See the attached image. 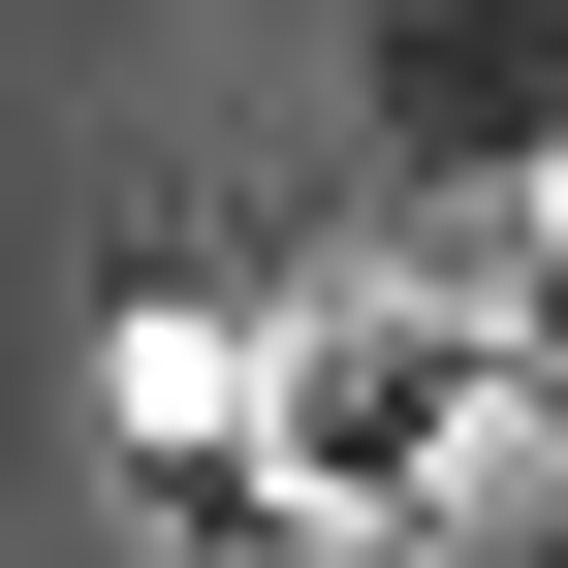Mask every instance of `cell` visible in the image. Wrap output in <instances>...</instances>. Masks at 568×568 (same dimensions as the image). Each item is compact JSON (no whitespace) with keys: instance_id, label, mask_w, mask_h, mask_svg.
Wrapping results in <instances>:
<instances>
[{"instance_id":"6da1fadb","label":"cell","mask_w":568,"mask_h":568,"mask_svg":"<svg viewBox=\"0 0 568 568\" xmlns=\"http://www.w3.org/2000/svg\"><path fill=\"white\" fill-rule=\"evenodd\" d=\"M253 443L316 537H443L474 474H506V316H410V284H316V316L253 347Z\"/></svg>"},{"instance_id":"7a4b0ae2","label":"cell","mask_w":568,"mask_h":568,"mask_svg":"<svg viewBox=\"0 0 568 568\" xmlns=\"http://www.w3.org/2000/svg\"><path fill=\"white\" fill-rule=\"evenodd\" d=\"M347 126H379V190L537 222L568 190V0H347Z\"/></svg>"},{"instance_id":"3957f363","label":"cell","mask_w":568,"mask_h":568,"mask_svg":"<svg viewBox=\"0 0 568 568\" xmlns=\"http://www.w3.org/2000/svg\"><path fill=\"white\" fill-rule=\"evenodd\" d=\"M126 537H159V568H253V537H316V506H284V443H253V347H126Z\"/></svg>"},{"instance_id":"277c9868","label":"cell","mask_w":568,"mask_h":568,"mask_svg":"<svg viewBox=\"0 0 568 568\" xmlns=\"http://www.w3.org/2000/svg\"><path fill=\"white\" fill-rule=\"evenodd\" d=\"M506 379H568V190L506 222Z\"/></svg>"}]
</instances>
